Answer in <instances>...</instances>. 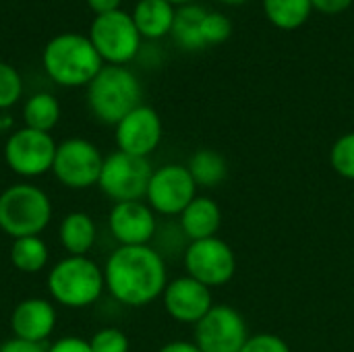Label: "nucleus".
Instances as JSON below:
<instances>
[{
  "label": "nucleus",
  "instance_id": "5701e85b",
  "mask_svg": "<svg viewBox=\"0 0 354 352\" xmlns=\"http://www.w3.org/2000/svg\"><path fill=\"white\" fill-rule=\"evenodd\" d=\"M261 6L268 21L282 31L303 27L313 12L311 0H261Z\"/></svg>",
  "mask_w": 354,
  "mask_h": 352
},
{
  "label": "nucleus",
  "instance_id": "4be33fe9",
  "mask_svg": "<svg viewBox=\"0 0 354 352\" xmlns=\"http://www.w3.org/2000/svg\"><path fill=\"white\" fill-rule=\"evenodd\" d=\"M50 247L41 237L15 239L10 245V263L21 274H39L48 268Z\"/></svg>",
  "mask_w": 354,
  "mask_h": 352
},
{
  "label": "nucleus",
  "instance_id": "412c9836",
  "mask_svg": "<svg viewBox=\"0 0 354 352\" xmlns=\"http://www.w3.org/2000/svg\"><path fill=\"white\" fill-rule=\"evenodd\" d=\"M60 114H62V108L54 93L35 91L23 104V122H25L23 127L50 133L58 124Z\"/></svg>",
  "mask_w": 354,
  "mask_h": 352
},
{
  "label": "nucleus",
  "instance_id": "a878e982",
  "mask_svg": "<svg viewBox=\"0 0 354 352\" xmlns=\"http://www.w3.org/2000/svg\"><path fill=\"white\" fill-rule=\"evenodd\" d=\"M21 95H23L21 73L12 64L0 60V112L10 110L21 100Z\"/></svg>",
  "mask_w": 354,
  "mask_h": 352
},
{
  "label": "nucleus",
  "instance_id": "72a5a7b5",
  "mask_svg": "<svg viewBox=\"0 0 354 352\" xmlns=\"http://www.w3.org/2000/svg\"><path fill=\"white\" fill-rule=\"evenodd\" d=\"M158 352H201L199 346L195 342H189V340H172L168 344H164Z\"/></svg>",
  "mask_w": 354,
  "mask_h": 352
},
{
  "label": "nucleus",
  "instance_id": "393cba45",
  "mask_svg": "<svg viewBox=\"0 0 354 352\" xmlns=\"http://www.w3.org/2000/svg\"><path fill=\"white\" fill-rule=\"evenodd\" d=\"M330 166L338 176L354 180V131L334 141L330 149Z\"/></svg>",
  "mask_w": 354,
  "mask_h": 352
},
{
  "label": "nucleus",
  "instance_id": "2eb2a0df",
  "mask_svg": "<svg viewBox=\"0 0 354 352\" xmlns=\"http://www.w3.org/2000/svg\"><path fill=\"white\" fill-rule=\"evenodd\" d=\"M162 303L166 313L174 322L185 326H197L214 307V297L212 288L185 274L180 278L168 280L162 295Z\"/></svg>",
  "mask_w": 354,
  "mask_h": 352
},
{
  "label": "nucleus",
  "instance_id": "c756f323",
  "mask_svg": "<svg viewBox=\"0 0 354 352\" xmlns=\"http://www.w3.org/2000/svg\"><path fill=\"white\" fill-rule=\"evenodd\" d=\"M48 352H91V346L79 336H62L48 346Z\"/></svg>",
  "mask_w": 354,
  "mask_h": 352
},
{
  "label": "nucleus",
  "instance_id": "2f4dec72",
  "mask_svg": "<svg viewBox=\"0 0 354 352\" xmlns=\"http://www.w3.org/2000/svg\"><path fill=\"white\" fill-rule=\"evenodd\" d=\"M0 352H48V346L27 342V340H19V338H10V340L2 342Z\"/></svg>",
  "mask_w": 354,
  "mask_h": 352
},
{
  "label": "nucleus",
  "instance_id": "cd10ccee",
  "mask_svg": "<svg viewBox=\"0 0 354 352\" xmlns=\"http://www.w3.org/2000/svg\"><path fill=\"white\" fill-rule=\"evenodd\" d=\"M232 35V23L226 15L216 12V10H207L205 19H203V37L207 48L209 46H218L224 44L228 37Z\"/></svg>",
  "mask_w": 354,
  "mask_h": 352
},
{
  "label": "nucleus",
  "instance_id": "39448f33",
  "mask_svg": "<svg viewBox=\"0 0 354 352\" xmlns=\"http://www.w3.org/2000/svg\"><path fill=\"white\" fill-rule=\"evenodd\" d=\"M52 222L50 195L31 183L10 185L0 193V230L15 239L41 237Z\"/></svg>",
  "mask_w": 354,
  "mask_h": 352
},
{
  "label": "nucleus",
  "instance_id": "0eeeda50",
  "mask_svg": "<svg viewBox=\"0 0 354 352\" xmlns=\"http://www.w3.org/2000/svg\"><path fill=\"white\" fill-rule=\"evenodd\" d=\"M104 166V156L95 143L83 137H68L56 147L52 174L73 191H85L97 185Z\"/></svg>",
  "mask_w": 354,
  "mask_h": 352
},
{
  "label": "nucleus",
  "instance_id": "6ab92c4d",
  "mask_svg": "<svg viewBox=\"0 0 354 352\" xmlns=\"http://www.w3.org/2000/svg\"><path fill=\"white\" fill-rule=\"evenodd\" d=\"M131 17L143 39H162L172 33L176 6L166 0H137Z\"/></svg>",
  "mask_w": 354,
  "mask_h": 352
},
{
  "label": "nucleus",
  "instance_id": "bb28decb",
  "mask_svg": "<svg viewBox=\"0 0 354 352\" xmlns=\"http://www.w3.org/2000/svg\"><path fill=\"white\" fill-rule=\"evenodd\" d=\"M89 346L91 352H129L131 351V342L129 336L114 326L108 328H100L97 332H93V336L89 338Z\"/></svg>",
  "mask_w": 354,
  "mask_h": 352
},
{
  "label": "nucleus",
  "instance_id": "4c0bfd02",
  "mask_svg": "<svg viewBox=\"0 0 354 352\" xmlns=\"http://www.w3.org/2000/svg\"><path fill=\"white\" fill-rule=\"evenodd\" d=\"M0 346H2V342H0Z\"/></svg>",
  "mask_w": 354,
  "mask_h": 352
},
{
  "label": "nucleus",
  "instance_id": "20e7f679",
  "mask_svg": "<svg viewBox=\"0 0 354 352\" xmlns=\"http://www.w3.org/2000/svg\"><path fill=\"white\" fill-rule=\"evenodd\" d=\"M87 108L95 120L116 127L131 110L141 106L143 87L129 66L104 64L97 77L85 87Z\"/></svg>",
  "mask_w": 354,
  "mask_h": 352
},
{
  "label": "nucleus",
  "instance_id": "7c9ffc66",
  "mask_svg": "<svg viewBox=\"0 0 354 352\" xmlns=\"http://www.w3.org/2000/svg\"><path fill=\"white\" fill-rule=\"evenodd\" d=\"M313 10H319L324 15H340L353 6L354 0H311Z\"/></svg>",
  "mask_w": 354,
  "mask_h": 352
},
{
  "label": "nucleus",
  "instance_id": "1a4fd4ad",
  "mask_svg": "<svg viewBox=\"0 0 354 352\" xmlns=\"http://www.w3.org/2000/svg\"><path fill=\"white\" fill-rule=\"evenodd\" d=\"M58 143L50 133L21 127L8 133L4 141V162L21 178H37L52 172Z\"/></svg>",
  "mask_w": 354,
  "mask_h": 352
},
{
  "label": "nucleus",
  "instance_id": "9b49d317",
  "mask_svg": "<svg viewBox=\"0 0 354 352\" xmlns=\"http://www.w3.org/2000/svg\"><path fill=\"white\" fill-rule=\"evenodd\" d=\"M197 197V185L183 164H164L151 172L145 203L160 216H180Z\"/></svg>",
  "mask_w": 354,
  "mask_h": 352
},
{
  "label": "nucleus",
  "instance_id": "ddd939ff",
  "mask_svg": "<svg viewBox=\"0 0 354 352\" xmlns=\"http://www.w3.org/2000/svg\"><path fill=\"white\" fill-rule=\"evenodd\" d=\"M164 127L160 114L151 106H137L116 127L114 141L116 149L137 158H149L162 143Z\"/></svg>",
  "mask_w": 354,
  "mask_h": 352
},
{
  "label": "nucleus",
  "instance_id": "f3484780",
  "mask_svg": "<svg viewBox=\"0 0 354 352\" xmlns=\"http://www.w3.org/2000/svg\"><path fill=\"white\" fill-rule=\"evenodd\" d=\"M178 226L189 243L218 237L222 228V210L212 197L197 195L178 216Z\"/></svg>",
  "mask_w": 354,
  "mask_h": 352
},
{
  "label": "nucleus",
  "instance_id": "e433bc0d",
  "mask_svg": "<svg viewBox=\"0 0 354 352\" xmlns=\"http://www.w3.org/2000/svg\"><path fill=\"white\" fill-rule=\"evenodd\" d=\"M174 6H185V4H195V0H166Z\"/></svg>",
  "mask_w": 354,
  "mask_h": 352
},
{
  "label": "nucleus",
  "instance_id": "f8f14e48",
  "mask_svg": "<svg viewBox=\"0 0 354 352\" xmlns=\"http://www.w3.org/2000/svg\"><path fill=\"white\" fill-rule=\"evenodd\" d=\"M193 328L201 352H241L249 338L245 317L230 305H214Z\"/></svg>",
  "mask_w": 354,
  "mask_h": 352
},
{
  "label": "nucleus",
  "instance_id": "c85d7f7f",
  "mask_svg": "<svg viewBox=\"0 0 354 352\" xmlns=\"http://www.w3.org/2000/svg\"><path fill=\"white\" fill-rule=\"evenodd\" d=\"M241 352H292L288 342L276 334L270 332H259L247 338L245 346L241 349Z\"/></svg>",
  "mask_w": 354,
  "mask_h": 352
},
{
  "label": "nucleus",
  "instance_id": "7ed1b4c3",
  "mask_svg": "<svg viewBox=\"0 0 354 352\" xmlns=\"http://www.w3.org/2000/svg\"><path fill=\"white\" fill-rule=\"evenodd\" d=\"M50 299L66 309H85L95 305L104 290V268H100L89 255H66L56 261L46 278Z\"/></svg>",
  "mask_w": 354,
  "mask_h": 352
},
{
  "label": "nucleus",
  "instance_id": "aec40b11",
  "mask_svg": "<svg viewBox=\"0 0 354 352\" xmlns=\"http://www.w3.org/2000/svg\"><path fill=\"white\" fill-rule=\"evenodd\" d=\"M207 8L199 4H185L176 8L174 25H172V37L183 50H203L207 48L203 37V19Z\"/></svg>",
  "mask_w": 354,
  "mask_h": 352
},
{
  "label": "nucleus",
  "instance_id": "dca6fc26",
  "mask_svg": "<svg viewBox=\"0 0 354 352\" xmlns=\"http://www.w3.org/2000/svg\"><path fill=\"white\" fill-rule=\"evenodd\" d=\"M56 307L52 301L41 297H29L15 305L10 313V332L12 338L46 344L56 330Z\"/></svg>",
  "mask_w": 354,
  "mask_h": 352
},
{
  "label": "nucleus",
  "instance_id": "423d86ee",
  "mask_svg": "<svg viewBox=\"0 0 354 352\" xmlns=\"http://www.w3.org/2000/svg\"><path fill=\"white\" fill-rule=\"evenodd\" d=\"M87 37L91 39L104 64L112 66H127L129 62H133L139 56L143 44V37L131 12L122 8L95 15L89 25Z\"/></svg>",
  "mask_w": 354,
  "mask_h": 352
},
{
  "label": "nucleus",
  "instance_id": "9d476101",
  "mask_svg": "<svg viewBox=\"0 0 354 352\" xmlns=\"http://www.w3.org/2000/svg\"><path fill=\"white\" fill-rule=\"evenodd\" d=\"M183 261L187 276L207 288H220L228 284L236 274V255L232 247L220 237L189 243Z\"/></svg>",
  "mask_w": 354,
  "mask_h": 352
},
{
  "label": "nucleus",
  "instance_id": "4468645a",
  "mask_svg": "<svg viewBox=\"0 0 354 352\" xmlns=\"http://www.w3.org/2000/svg\"><path fill=\"white\" fill-rule=\"evenodd\" d=\"M156 216L145 201H120L108 212V230L118 247L151 245L158 234Z\"/></svg>",
  "mask_w": 354,
  "mask_h": 352
},
{
  "label": "nucleus",
  "instance_id": "b1692460",
  "mask_svg": "<svg viewBox=\"0 0 354 352\" xmlns=\"http://www.w3.org/2000/svg\"><path fill=\"white\" fill-rule=\"evenodd\" d=\"M197 189H214L222 185L228 176V164L222 154L216 149H197L187 164Z\"/></svg>",
  "mask_w": 354,
  "mask_h": 352
},
{
  "label": "nucleus",
  "instance_id": "f03ea898",
  "mask_svg": "<svg viewBox=\"0 0 354 352\" xmlns=\"http://www.w3.org/2000/svg\"><path fill=\"white\" fill-rule=\"evenodd\" d=\"M41 66L48 79L60 87H87L104 68V60L87 35L64 31L44 46Z\"/></svg>",
  "mask_w": 354,
  "mask_h": 352
},
{
  "label": "nucleus",
  "instance_id": "473e14b6",
  "mask_svg": "<svg viewBox=\"0 0 354 352\" xmlns=\"http://www.w3.org/2000/svg\"><path fill=\"white\" fill-rule=\"evenodd\" d=\"M87 6L93 10V15H104V12H112L120 8L122 0H85Z\"/></svg>",
  "mask_w": 354,
  "mask_h": 352
},
{
  "label": "nucleus",
  "instance_id": "6e6552de",
  "mask_svg": "<svg viewBox=\"0 0 354 352\" xmlns=\"http://www.w3.org/2000/svg\"><path fill=\"white\" fill-rule=\"evenodd\" d=\"M151 172H153V168L147 158L129 156V154L116 149L104 158L97 187L114 203L143 201Z\"/></svg>",
  "mask_w": 354,
  "mask_h": 352
},
{
  "label": "nucleus",
  "instance_id": "a211bd4d",
  "mask_svg": "<svg viewBox=\"0 0 354 352\" xmlns=\"http://www.w3.org/2000/svg\"><path fill=\"white\" fill-rule=\"evenodd\" d=\"M58 241L66 255L85 257L97 243V224L87 212H68L58 226Z\"/></svg>",
  "mask_w": 354,
  "mask_h": 352
},
{
  "label": "nucleus",
  "instance_id": "c9c22d12",
  "mask_svg": "<svg viewBox=\"0 0 354 352\" xmlns=\"http://www.w3.org/2000/svg\"><path fill=\"white\" fill-rule=\"evenodd\" d=\"M218 2L228 4V6H239V4H245V2H249V0H218Z\"/></svg>",
  "mask_w": 354,
  "mask_h": 352
},
{
  "label": "nucleus",
  "instance_id": "f257e3e1",
  "mask_svg": "<svg viewBox=\"0 0 354 352\" xmlns=\"http://www.w3.org/2000/svg\"><path fill=\"white\" fill-rule=\"evenodd\" d=\"M106 290L127 307H145L162 299L168 270L162 253L151 245L116 247L104 266Z\"/></svg>",
  "mask_w": 354,
  "mask_h": 352
},
{
  "label": "nucleus",
  "instance_id": "f704fd0d",
  "mask_svg": "<svg viewBox=\"0 0 354 352\" xmlns=\"http://www.w3.org/2000/svg\"><path fill=\"white\" fill-rule=\"evenodd\" d=\"M8 127H12V120H10V116H8V114L0 116V129H8Z\"/></svg>",
  "mask_w": 354,
  "mask_h": 352
}]
</instances>
